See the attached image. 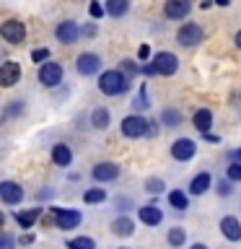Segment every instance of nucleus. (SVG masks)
<instances>
[{
  "mask_svg": "<svg viewBox=\"0 0 241 249\" xmlns=\"http://www.w3.org/2000/svg\"><path fill=\"white\" fill-rule=\"evenodd\" d=\"M47 57H50V50H44V47H42V50H34V52H31V60H34V62H42V60H47Z\"/></svg>",
  "mask_w": 241,
  "mask_h": 249,
  "instance_id": "33",
  "label": "nucleus"
},
{
  "mask_svg": "<svg viewBox=\"0 0 241 249\" xmlns=\"http://www.w3.org/2000/svg\"><path fill=\"white\" fill-rule=\"evenodd\" d=\"M96 34V26H93V23H88V26L83 29V36H93Z\"/></svg>",
  "mask_w": 241,
  "mask_h": 249,
  "instance_id": "38",
  "label": "nucleus"
},
{
  "mask_svg": "<svg viewBox=\"0 0 241 249\" xmlns=\"http://www.w3.org/2000/svg\"><path fill=\"white\" fill-rule=\"evenodd\" d=\"M88 13L93 16V18H101V16H104V8H101V5L96 3V0H93V3H91V8H88Z\"/></svg>",
  "mask_w": 241,
  "mask_h": 249,
  "instance_id": "34",
  "label": "nucleus"
},
{
  "mask_svg": "<svg viewBox=\"0 0 241 249\" xmlns=\"http://www.w3.org/2000/svg\"><path fill=\"white\" fill-rule=\"evenodd\" d=\"M218 187H221V190H218V192H221V195H228V192H231V187H228V182H221V184H218Z\"/></svg>",
  "mask_w": 241,
  "mask_h": 249,
  "instance_id": "39",
  "label": "nucleus"
},
{
  "mask_svg": "<svg viewBox=\"0 0 241 249\" xmlns=\"http://www.w3.org/2000/svg\"><path fill=\"white\" fill-rule=\"evenodd\" d=\"M112 231L117 233V236H130V233L135 231V223H132L130 218H117V221L112 223Z\"/></svg>",
  "mask_w": 241,
  "mask_h": 249,
  "instance_id": "22",
  "label": "nucleus"
},
{
  "mask_svg": "<svg viewBox=\"0 0 241 249\" xmlns=\"http://www.w3.org/2000/svg\"><path fill=\"white\" fill-rule=\"evenodd\" d=\"M54 223H57V229L70 231V229H75V226L81 223V213H78V210L57 208V210H54Z\"/></svg>",
  "mask_w": 241,
  "mask_h": 249,
  "instance_id": "9",
  "label": "nucleus"
},
{
  "mask_svg": "<svg viewBox=\"0 0 241 249\" xmlns=\"http://www.w3.org/2000/svg\"><path fill=\"white\" fill-rule=\"evenodd\" d=\"M228 179H231V182H241V161L228 166Z\"/></svg>",
  "mask_w": 241,
  "mask_h": 249,
  "instance_id": "30",
  "label": "nucleus"
},
{
  "mask_svg": "<svg viewBox=\"0 0 241 249\" xmlns=\"http://www.w3.org/2000/svg\"><path fill=\"white\" fill-rule=\"evenodd\" d=\"M39 215H42V208H34V210H26V213H16V221H18L21 229H31Z\"/></svg>",
  "mask_w": 241,
  "mask_h": 249,
  "instance_id": "21",
  "label": "nucleus"
},
{
  "mask_svg": "<svg viewBox=\"0 0 241 249\" xmlns=\"http://www.w3.org/2000/svg\"><path fill=\"white\" fill-rule=\"evenodd\" d=\"M192 249H207L205 244H192Z\"/></svg>",
  "mask_w": 241,
  "mask_h": 249,
  "instance_id": "43",
  "label": "nucleus"
},
{
  "mask_svg": "<svg viewBox=\"0 0 241 249\" xmlns=\"http://www.w3.org/2000/svg\"><path fill=\"white\" fill-rule=\"evenodd\" d=\"M3 223H5V215H3V213H0V229H3Z\"/></svg>",
  "mask_w": 241,
  "mask_h": 249,
  "instance_id": "44",
  "label": "nucleus"
},
{
  "mask_svg": "<svg viewBox=\"0 0 241 249\" xmlns=\"http://www.w3.org/2000/svg\"><path fill=\"white\" fill-rule=\"evenodd\" d=\"M221 231H223V236L228 239V241H239L241 239V223H239V218L225 215L223 221H221Z\"/></svg>",
  "mask_w": 241,
  "mask_h": 249,
  "instance_id": "15",
  "label": "nucleus"
},
{
  "mask_svg": "<svg viewBox=\"0 0 241 249\" xmlns=\"http://www.w3.org/2000/svg\"><path fill=\"white\" fill-rule=\"evenodd\" d=\"M169 202H171L176 210H187V195L179 192V190H174V192L169 195Z\"/></svg>",
  "mask_w": 241,
  "mask_h": 249,
  "instance_id": "26",
  "label": "nucleus"
},
{
  "mask_svg": "<svg viewBox=\"0 0 241 249\" xmlns=\"http://www.w3.org/2000/svg\"><path fill=\"white\" fill-rule=\"evenodd\" d=\"M184 239H187L184 229H171V231H169V244H174V247H182V244H184Z\"/></svg>",
  "mask_w": 241,
  "mask_h": 249,
  "instance_id": "27",
  "label": "nucleus"
},
{
  "mask_svg": "<svg viewBox=\"0 0 241 249\" xmlns=\"http://www.w3.org/2000/svg\"><path fill=\"white\" fill-rule=\"evenodd\" d=\"M153 65H155V73H161V75H174L176 68H179V60H176V54H171V52H158V54L153 57Z\"/></svg>",
  "mask_w": 241,
  "mask_h": 249,
  "instance_id": "6",
  "label": "nucleus"
},
{
  "mask_svg": "<svg viewBox=\"0 0 241 249\" xmlns=\"http://www.w3.org/2000/svg\"><path fill=\"white\" fill-rule=\"evenodd\" d=\"M207 187H210V174H207V171H202V174H197L189 182V192L192 195H202V192H207Z\"/></svg>",
  "mask_w": 241,
  "mask_h": 249,
  "instance_id": "20",
  "label": "nucleus"
},
{
  "mask_svg": "<svg viewBox=\"0 0 241 249\" xmlns=\"http://www.w3.org/2000/svg\"><path fill=\"white\" fill-rule=\"evenodd\" d=\"M23 112V101H11V109H8V114H18Z\"/></svg>",
  "mask_w": 241,
  "mask_h": 249,
  "instance_id": "36",
  "label": "nucleus"
},
{
  "mask_svg": "<svg viewBox=\"0 0 241 249\" xmlns=\"http://www.w3.org/2000/svg\"><path fill=\"white\" fill-rule=\"evenodd\" d=\"M91 124H93L96 130H106V127H109V112H106L104 107H101V109H93V114H91Z\"/></svg>",
  "mask_w": 241,
  "mask_h": 249,
  "instance_id": "23",
  "label": "nucleus"
},
{
  "mask_svg": "<svg viewBox=\"0 0 241 249\" xmlns=\"http://www.w3.org/2000/svg\"><path fill=\"white\" fill-rule=\"evenodd\" d=\"M54 34H57V39L62 44H73L78 42V34H81V29H78L75 21H62L57 29H54Z\"/></svg>",
  "mask_w": 241,
  "mask_h": 249,
  "instance_id": "12",
  "label": "nucleus"
},
{
  "mask_svg": "<svg viewBox=\"0 0 241 249\" xmlns=\"http://www.w3.org/2000/svg\"><path fill=\"white\" fill-rule=\"evenodd\" d=\"M0 36L5 39L8 44H21L23 39H26V26H23L21 21H5L3 26H0Z\"/></svg>",
  "mask_w": 241,
  "mask_h": 249,
  "instance_id": "4",
  "label": "nucleus"
},
{
  "mask_svg": "<svg viewBox=\"0 0 241 249\" xmlns=\"http://www.w3.org/2000/svg\"><path fill=\"white\" fill-rule=\"evenodd\" d=\"M104 197H106V192L101 190V187H93V190H88L83 195V200L88 202V205H93V202H104Z\"/></svg>",
  "mask_w": 241,
  "mask_h": 249,
  "instance_id": "25",
  "label": "nucleus"
},
{
  "mask_svg": "<svg viewBox=\"0 0 241 249\" xmlns=\"http://www.w3.org/2000/svg\"><path fill=\"white\" fill-rule=\"evenodd\" d=\"M233 42H236V47H239V50H241V29L236 31V36H233Z\"/></svg>",
  "mask_w": 241,
  "mask_h": 249,
  "instance_id": "40",
  "label": "nucleus"
},
{
  "mask_svg": "<svg viewBox=\"0 0 241 249\" xmlns=\"http://www.w3.org/2000/svg\"><path fill=\"white\" fill-rule=\"evenodd\" d=\"M194 151H197V145H194V140L189 138H179L174 145H171V156H174L176 161H189Z\"/></svg>",
  "mask_w": 241,
  "mask_h": 249,
  "instance_id": "11",
  "label": "nucleus"
},
{
  "mask_svg": "<svg viewBox=\"0 0 241 249\" xmlns=\"http://www.w3.org/2000/svg\"><path fill=\"white\" fill-rule=\"evenodd\" d=\"M213 3H218L221 8H225V5H231V0H213Z\"/></svg>",
  "mask_w": 241,
  "mask_h": 249,
  "instance_id": "41",
  "label": "nucleus"
},
{
  "mask_svg": "<svg viewBox=\"0 0 241 249\" xmlns=\"http://www.w3.org/2000/svg\"><path fill=\"white\" fill-rule=\"evenodd\" d=\"M138 57H140V60H148V57H151V47L143 44V47L138 50Z\"/></svg>",
  "mask_w": 241,
  "mask_h": 249,
  "instance_id": "37",
  "label": "nucleus"
},
{
  "mask_svg": "<svg viewBox=\"0 0 241 249\" xmlns=\"http://www.w3.org/2000/svg\"><path fill=\"white\" fill-rule=\"evenodd\" d=\"M163 122L174 127V124H179V122H182V114H179L176 109H166V112H163Z\"/></svg>",
  "mask_w": 241,
  "mask_h": 249,
  "instance_id": "28",
  "label": "nucleus"
},
{
  "mask_svg": "<svg viewBox=\"0 0 241 249\" xmlns=\"http://www.w3.org/2000/svg\"><path fill=\"white\" fill-rule=\"evenodd\" d=\"M135 107H138V109H145V107H148V96H145V89L140 91V96H138V101H135Z\"/></svg>",
  "mask_w": 241,
  "mask_h": 249,
  "instance_id": "35",
  "label": "nucleus"
},
{
  "mask_svg": "<svg viewBox=\"0 0 241 249\" xmlns=\"http://www.w3.org/2000/svg\"><path fill=\"white\" fill-rule=\"evenodd\" d=\"M148 127H151V122L140 114H130L122 120V135L124 138H143L148 132Z\"/></svg>",
  "mask_w": 241,
  "mask_h": 249,
  "instance_id": "2",
  "label": "nucleus"
},
{
  "mask_svg": "<svg viewBox=\"0 0 241 249\" xmlns=\"http://www.w3.org/2000/svg\"><path fill=\"white\" fill-rule=\"evenodd\" d=\"M120 73H122L124 78H132V75L138 73V65H135L132 60H122V68H120Z\"/></svg>",
  "mask_w": 241,
  "mask_h": 249,
  "instance_id": "29",
  "label": "nucleus"
},
{
  "mask_svg": "<svg viewBox=\"0 0 241 249\" xmlns=\"http://www.w3.org/2000/svg\"><path fill=\"white\" fill-rule=\"evenodd\" d=\"M62 81V65L60 62H44L39 68V83L47 86V89H54Z\"/></svg>",
  "mask_w": 241,
  "mask_h": 249,
  "instance_id": "3",
  "label": "nucleus"
},
{
  "mask_svg": "<svg viewBox=\"0 0 241 249\" xmlns=\"http://www.w3.org/2000/svg\"><path fill=\"white\" fill-rule=\"evenodd\" d=\"M68 249H96V244H93V239H88V236H78V239L68 241Z\"/></svg>",
  "mask_w": 241,
  "mask_h": 249,
  "instance_id": "24",
  "label": "nucleus"
},
{
  "mask_svg": "<svg viewBox=\"0 0 241 249\" xmlns=\"http://www.w3.org/2000/svg\"><path fill=\"white\" fill-rule=\"evenodd\" d=\"M117 177H120V166L112 161H104V163H96V166H93V179H96V182H112Z\"/></svg>",
  "mask_w": 241,
  "mask_h": 249,
  "instance_id": "13",
  "label": "nucleus"
},
{
  "mask_svg": "<svg viewBox=\"0 0 241 249\" xmlns=\"http://www.w3.org/2000/svg\"><path fill=\"white\" fill-rule=\"evenodd\" d=\"M236 159H239V161H241V148H239V151H236Z\"/></svg>",
  "mask_w": 241,
  "mask_h": 249,
  "instance_id": "45",
  "label": "nucleus"
},
{
  "mask_svg": "<svg viewBox=\"0 0 241 249\" xmlns=\"http://www.w3.org/2000/svg\"><path fill=\"white\" fill-rule=\"evenodd\" d=\"M130 89V78H124L120 70H106L104 75L99 78V91L106 93V96H120Z\"/></svg>",
  "mask_w": 241,
  "mask_h": 249,
  "instance_id": "1",
  "label": "nucleus"
},
{
  "mask_svg": "<svg viewBox=\"0 0 241 249\" xmlns=\"http://www.w3.org/2000/svg\"><path fill=\"white\" fill-rule=\"evenodd\" d=\"M52 161L57 163V166H70V161H73V153H70V148L65 143H57L52 148Z\"/></svg>",
  "mask_w": 241,
  "mask_h": 249,
  "instance_id": "17",
  "label": "nucleus"
},
{
  "mask_svg": "<svg viewBox=\"0 0 241 249\" xmlns=\"http://www.w3.org/2000/svg\"><path fill=\"white\" fill-rule=\"evenodd\" d=\"M138 215H140V221H143L145 226H158V223L163 221V213H161L155 205H143Z\"/></svg>",
  "mask_w": 241,
  "mask_h": 249,
  "instance_id": "16",
  "label": "nucleus"
},
{
  "mask_svg": "<svg viewBox=\"0 0 241 249\" xmlns=\"http://www.w3.org/2000/svg\"><path fill=\"white\" fill-rule=\"evenodd\" d=\"M176 39H179L182 47H194V44L202 42V29L197 26V23H184V26L179 29Z\"/></svg>",
  "mask_w": 241,
  "mask_h": 249,
  "instance_id": "8",
  "label": "nucleus"
},
{
  "mask_svg": "<svg viewBox=\"0 0 241 249\" xmlns=\"http://www.w3.org/2000/svg\"><path fill=\"white\" fill-rule=\"evenodd\" d=\"M18 78H21V65H18V62L8 60V62L0 65V86H3V89L16 86V83H18Z\"/></svg>",
  "mask_w": 241,
  "mask_h": 249,
  "instance_id": "7",
  "label": "nucleus"
},
{
  "mask_svg": "<svg viewBox=\"0 0 241 249\" xmlns=\"http://www.w3.org/2000/svg\"><path fill=\"white\" fill-rule=\"evenodd\" d=\"M0 197H3V202H8V205L21 202V197H23L21 184H16V182H0Z\"/></svg>",
  "mask_w": 241,
  "mask_h": 249,
  "instance_id": "14",
  "label": "nucleus"
},
{
  "mask_svg": "<svg viewBox=\"0 0 241 249\" xmlns=\"http://www.w3.org/2000/svg\"><path fill=\"white\" fill-rule=\"evenodd\" d=\"M189 11H192V0H166V5H163V13H166V18H171V21L187 18Z\"/></svg>",
  "mask_w": 241,
  "mask_h": 249,
  "instance_id": "5",
  "label": "nucleus"
},
{
  "mask_svg": "<svg viewBox=\"0 0 241 249\" xmlns=\"http://www.w3.org/2000/svg\"><path fill=\"white\" fill-rule=\"evenodd\" d=\"M200 5H202V8H210V5H213V0H202Z\"/></svg>",
  "mask_w": 241,
  "mask_h": 249,
  "instance_id": "42",
  "label": "nucleus"
},
{
  "mask_svg": "<svg viewBox=\"0 0 241 249\" xmlns=\"http://www.w3.org/2000/svg\"><path fill=\"white\" fill-rule=\"evenodd\" d=\"M210 124H213V112H210V109H197V112H194V127L207 135Z\"/></svg>",
  "mask_w": 241,
  "mask_h": 249,
  "instance_id": "18",
  "label": "nucleus"
},
{
  "mask_svg": "<svg viewBox=\"0 0 241 249\" xmlns=\"http://www.w3.org/2000/svg\"><path fill=\"white\" fill-rule=\"evenodd\" d=\"M145 190L158 195V192H163V182H161V179H148V182H145Z\"/></svg>",
  "mask_w": 241,
  "mask_h": 249,
  "instance_id": "31",
  "label": "nucleus"
},
{
  "mask_svg": "<svg viewBox=\"0 0 241 249\" xmlns=\"http://www.w3.org/2000/svg\"><path fill=\"white\" fill-rule=\"evenodd\" d=\"M130 11V0H106V13L112 18H122Z\"/></svg>",
  "mask_w": 241,
  "mask_h": 249,
  "instance_id": "19",
  "label": "nucleus"
},
{
  "mask_svg": "<svg viewBox=\"0 0 241 249\" xmlns=\"http://www.w3.org/2000/svg\"><path fill=\"white\" fill-rule=\"evenodd\" d=\"M75 68H78L81 75H93V73H99V68H101V57L93 54V52H83L81 57H78Z\"/></svg>",
  "mask_w": 241,
  "mask_h": 249,
  "instance_id": "10",
  "label": "nucleus"
},
{
  "mask_svg": "<svg viewBox=\"0 0 241 249\" xmlns=\"http://www.w3.org/2000/svg\"><path fill=\"white\" fill-rule=\"evenodd\" d=\"M16 247V239L11 233H0V249H13Z\"/></svg>",
  "mask_w": 241,
  "mask_h": 249,
  "instance_id": "32",
  "label": "nucleus"
}]
</instances>
